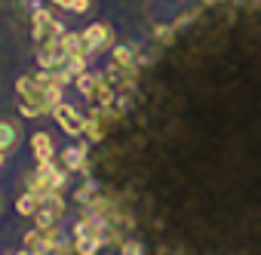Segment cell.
I'll return each mask as SVG.
<instances>
[{"instance_id":"e0dca14e","label":"cell","mask_w":261,"mask_h":255,"mask_svg":"<svg viewBox=\"0 0 261 255\" xmlns=\"http://www.w3.org/2000/svg\"><path fill=\"white\" fill-rule=\"evenodd\" d=\"M62 46H65V53H68V56H86V49H83V34L68 31V34L62 37Z\"/></svg>"},{"instance_id":"5b68a950","label":"cell","mask_w":261,"mask_h":255,"mask_svg":"<svg viewBox=\"0 0 261 255\" xmlns=\"http://www.w3.org/2000/svg\"><path fill=\"white\" fill-rule=\"evenodd\" d=\"M65 62H68V53H65L62 40H49V43L37 46V65L43 71H59V68H65Z\"/></svg>"},{"instance_id":"ba28073f","label":"cell","mask_w":261,"mask_h":255,"mask_svg":"<svg viewBox=\"0 0 261 255\" xmlns=\"http://www.w3.org/2000/svg\"><path fill=\"white\" fill-rule=\"evenodd\" d=\"M31 148H34V160L37 163H53L56 148H53V136L49 133H34L31 136Z\"/></svg>"},{"instance_id":"d6986e66","label":"cell","mask_w":261,"mask_h":255,"mask_svg":"<svg viewBox=\"0 0 261 255\" xmlns=\"http://www.w3.org/2000/svg\"><path fill=\"white\" fill-rule=\"evenodd\" d=\"M120 255H145V249H142L139 240H123L120 243Z\"/></svg>"},{"instance_id":"9c48e42d","label":"cell","mask_w":261,"mask_h":255,"mask_svg":"<svg viewBox=\"0 0 261 255\" xmlns=\"http://www.w3.org/2000/svg\"><path fill=\"white\" fill-rule=\"evenodd\" d=\"M111 62H114L117 68H126V71H136V68H139V53H136L133 46H126V43H120V46H114V49H111Z\"/></svg>"},{"instance_id":"8992f818","label":"cell","mask_w":261,"mask_h":255,"mask_svg":"<svg viewBox=\"0 0 261 255\" xmlns=\"http://www.w3.org/2000/svg\"><path fill=\"white\" fill-rule=\"evenodd\" d=\"M111 40H114V34H111V28L105 22H95V25H89L83 31V49L86 53H101V49H108Z\"/></svg>"},{"instance_id":"4fadbf2b","label":"cell","mask_w":261,"mask_h":255,"mask_svg":"<svg viewBox=\"0 0 261 255\" xmlns=\"http://www.w3.org/2000/svg\"><path fill=\"white\" fill-rule=\"evenodd\" d=\"M19 142V126L16 123H0V151H13Z\"/></svg>"},{"instance_id":"ac0fdd59","label":"cell","mask_w":261,"mask_h":255,"mask_svg":"<svg viewBox=\"0 0 261 255\" xmlns=\"http://www.w3.org/2000/svg\"><path fill=\"white\" fill-rule=\"evenodd\" d=\"M101 249L98 237H74V252L77 255H95Z\"/></svg>"},{"instance_id":"9a60e30c","label":"cell","mask_w":261,"mask_h":255,"mask_svg":"<svg viewBox=\"0 0 261 255\" xmlns=\"http://www.w3.org/2000/svg\"><path fill=\"white\" fill-rule=\"evenodd\" d=\"M74 200H77L80 206H86V209H89V206L98 200V188H95L92 182H86V185H80V188L74 191Z\"/></svg>"},{"instance_id":"ffe728a7","label":"cell","mask_w":261,"mask_h":255,"mask_svg":"<svg viewBox=\"0 0 261 255\" xmlns=\"http://www.w3.org/2000/svg\"><path fill=\"white\" fill-rule=\"evenodd\" d=\"M89 0H68V4H65V10L68 13H89Z\"/></svg>"},{"instance_id":"52a82bcc","label":"cell","mask_w":261,"mask_h":255,"mask_svg":"<svg viewBox=\"0 0 261 255\" xmlns=\"http://www.w3.org/2000/svg\"><path fill=\"white\" fill-rule=\"evenodd\" d=\"M86 154H89V145H86V142L65 148V151H62V169H68V172H86V169H89Z\"/></svg>"},{"instance_id":"7402d4cb","label":"cell","mask_w":261,"mask_h":255,"mask_svg":"<svg viewBox=\"0 0 261 255\" xmlns=\"http://www.w3.org/2000/svg\"><path fill=\"white\" fill-rule=\"evenodd\" d=\"M203 4H209V7H212V4H221V0H203Z\"/></svg>"},{"instance_id":"603a6c76","label":"cell","mask_w":261,"mask_h":255,"mask_svg":"<svg viewBox=\"0 0 261 255\" xmlns=\"http://www.w3.org/2000/svg\"><path fill=\"white\" fill-rule=\"evenodd\" d=\"M53 4H59V7H65V4H68V0H53Z\"/></svg>"},{"instance_id":"30bf717a","label":"cell","mask_w":261,"mask_h":255,"mask_svg":"<svg viewBox=\"0 0 261 255\" xmlns=\"http://www.w3.org/2000/svg\"><path fill=\"white\" fill-rule=\"evenodd\" d=\"M98 83H101V74H98V71H86V74H80V77L74 80V86H77V92H80L83 98H89V101H95V92H98Z\"/></svg>"},{"instance_id":"5bb4252c","label":"cell","mask_w":261,"mask_h":255,"mask_svg":"<svg viewBox=\"0 0 261 255\" xmlns=\"http://www.w3.org/2000/svg\"><path fill=\"white\" fill-rule=\"evenodd\" d=\"M71 80H77L80 74H86L89 71V59L86 56H68V62H65V68H62Z\"/></svg>"},{"instance_id":"44dd1931","label":"cell","mask_w":261,"mask_h":255,"mask_svg":"<svg viewBox=\"0 0 261 255\" xmlns=\"http://www.w3.org/2000/svg\"><path fill=\"white\" fill-rule=\"evenodd\" d=\"M4 160H7V151H0V169H4Z\"/></svg>"},{"instance_id":"8fae6325","label":"cell","mask_w":261,"mask_h":255,"mask_svg":"<svg viewBox=\"0 0 261 255\" xmlns=\"http://www.w3.org/2000/svg\"><path fill=\"white\" fill-rule=\"evenodd\" d=\"M22 243H25V249H28L31 255H49V240H46V234H43V231H37V227H34V231H28Z\"/></svg>"},{"instance_id":"3957f363","label":"cell","mask_w":261,"mask_h":255,"mask_svg":"<svg viewBox=\"0 0 261 255\" xmlns=\"http://www.w3.org/2000/svg\"><path fill=\"white\" fill-rule=\"evenodd\" d=\"M68 31H65V22H59L49 10H34L31 13V37L37 46L49 43V40H62Z\"/></svg>"},{"instance_id":"277c9868","label":"cell","mask_w":261,"mask_h":255,"mask_svg":"<svg viewBox=\"0 0 261 255\" xmlns=\"http://www.w3.org/2000/svg\"><path fill=\"white\" fill-rule=\"evenodd\" d=\"M59 123H62V130L71 136V139H77V136H83V117H80V111L77 108H71L68 101H59L53 111H49Z\"/></svg>"},{"instance_id":"6da1fadb","label":"cell","mask_w":261,"mask_h":255,"mask_svg":"<svg viewBox=\"0 0 261 255\" xmlns=\"http://www.w3.org/2000/svg\"><path fill=\"white\" fill-rule=\"evenodd\" d=\"M16 89H19V95H22V114H25V117H37V114L53 111V108L62 101V89H65V86H59V80H56L53 71H43V68H40L37 74L22 77V80L16 83Z\"/></svg>"},{"instance_id":"2e32d148","label":"cell","mask_w":261,"mask_h":255,"mask_svg":"<svg viewBox=\"0 0 261 255\" xmlns=\"http://www.w3.org/2000/svg\"><path fill=\"white\" fill-rule=\"evenodd\" d=\"M37 209H40V200H37L31 191H25V194L16 200V212H19V215H31V218H34Z\"/></svg>"},{"instance_id":"7a4b0ae2","label":"cell","mask_w":261,"mask_h":255,"mask_svg":"<svg viewBox=\"0 0 261 255\" xmlns=\"http://www.w3.org/2000/svg\"><path fill=\"white\" fill-rule=\"evenodd\" d=\"M65 182H68V169H59L56 163H37L34 172L25 178L28 191H31L37 200H40V197H49V194H62Z\"/></svg>"},{"instance_id":"7c38bea8","label":"cell","mask_w":261,"mask_h":255,"mask_svg":"<svg viewBox=\"0 0 261 255\" xmlns=\"http://www.w3.org/2000/svg\"><path fill=\"white\" fill-rule=\"evenodd\" d=\"M83 136L89 139V142H101V136H105V120L92 111L89 117H83Z\"/></svg>"}]
</instances>
